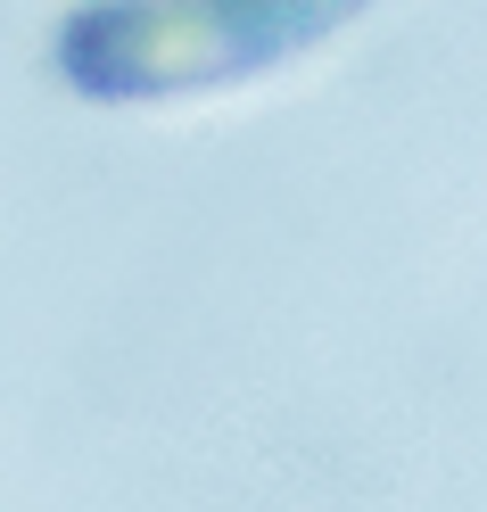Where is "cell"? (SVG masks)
<instances>
[{
  "instance_id": "obj_1",
  "label": "cell",
  "mask_w": 487,
  "mask_h": 512,
  "mask_svg": "<svg viewBox=\"0 0 487 512\" xmlns=\"http://www.w3.org/2000/svg\"><path fill=\"white\" fill-rule=\"evenodd\" d=\"M372 0H75L58 17V75L83 100H190L273 75L355 25Z\"/></svg>"
}]
</instances>
